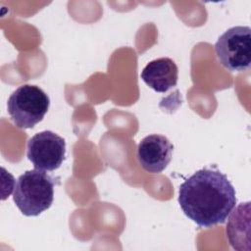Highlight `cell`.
<instances>
[{
    "label": "cell",
    "instance_id": "6da1fadb",
    "mask_svg": "<svg viewBox=\"0 0 251 251\" xmlns=\"http://www.w3.org/2000/svg\"><path fill=\"white\" fill-rule=\"evenodd\" d=\"M178 204L197 226L212 227L224 224L234 209L235 189L220 171L202 169L180 184Z\"/></svg>",
    "mask_w": 251,
    "mask_h": 251
},
{
    "label": "cell",
    "instance_id": "7a4b0ae2",
    "mask_svg": "<svg viewBox=\"0 0 251 251\" xmlns=\"http://www.w3.org/2000/svg\"><path fill=\"white\" fill-rule=\"evenodd\" d=\"M54 185V179L44 171H26L17 179L13 200L25 216H38L52 205Z\"/></svg>",
    "mask_w": 251,
    "mask_h": 251
},
{
    "label": "cell",
    "instance_id": "3957f363",
    "mask_svg": "<svg viewBox=\"0 0 251 251\" xmlns=\"http://www.w3.org/2000/svg\"><path fill=\"white\" fill-rule=\"evenodd\" d=\"M50 106L49 96L32 84L19 86L9 97L8 113L14 125L23 129L32 128L41 122Z\"/></svg>",
    "mask_w": 251,
    "mask_h": 251
},
{
    "label": "cell",
    "instance_id": "277c9868",
    "mask_svg": "<svg viewBox=\"0 0 251 251\" xmlns=\"http://www.w3.org/2000/svg\"><path fill=\"white\" fill-rule=\"evenodd\" d=\"M220 64L229 72H243L251 63V29L249 26H232L226 30L215 44Z\"/></svg>",
    "mask_w": 251,
    "mask_h": 251
},
{
    "label": "cell",
    "instance_id": "5b68a950",
    "mask_svg": "<svg viewBox=\"0 0 251 251\" xmlns=\"http://www.w3.org/2000/svg\"><path fill=\"white\" fill-rule=\"evenodd\" d=\"M65 155V139L51 130L40 131L27 141L26 156L36 170L52 172L59 169Z\"/></svg>",
    "mask_w": 251,
    "mask_h": 251
},
{
    "label": "cell",
    "instance_id": "8992f818",
    "mask_svg": "<svg viewBox=\"0 0 251 251\" xmlns=\"http://www.w3.org/2000/svg\"><path fill=\"white\" fill-rule=\"evenodd\" d=\"M174 145L162 134L145 136L137 146V160L148 173L163 172L172 160Z\"/></svg>",
    "mask_w": 251,
    "mask_h": 251
},
{
    "label": "cell",
    "instance_id": "52a82bcc",
    "mask_svg": "<svg viewBox=\"0 0 251 251\" xmlns=\"http://www.w3.org/2000/svg\"><path fill=\"white\" fill-rule=\"evenodd\" d=\"M140 76L150 88L156 92L165 93L176 85L178 69L172 59L158 58L144 67Z\"/></svg>",
    "mask_w": 251,
    "mask_h": 251
},
{
    "label": "cell",
    "instance_id": "ba28073f",
    "mask_svg": "<svg viewBox=\"0 0 251 251\" xmlns=\"http://www.w3.org/2000/svg\"><path fill=\"white\" fill-rule=\"evenodd\" d=\"M226 236L233 249L250 250V202L240 203L231 213Z\"/></svg>",
    "mask_w": 251,
    "mask_h": 251
}]
</instances>
